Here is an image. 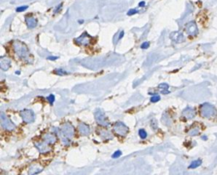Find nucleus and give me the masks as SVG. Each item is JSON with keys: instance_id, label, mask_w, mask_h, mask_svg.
I'll list each match as a JSON object with an SVG mask.
<instances>
[{"instance_id": "f257e3e1", "label": "nucleus", "mask_w": 217, "mask_h": 175, "mask_svg": "<svg viewBox=\"0 0 217 175\" xmlns=\"http://www.w3.org/2000/svg\"><path fill=\"white\" fill-rule=\"evenodd\" d=\"M13 48L16 55L22 60H27L29 58V50L24 43L19 40H16L13 42Z\"/></svg>"}, {"instance_id": "f03ea898", "label": "nucleus", "mask_w": 217, "mask_h": 175, "mask_svg": "<svg viewBox=\"0 0 217 175\" xmlns=\"http://www.w3.org/2000/svg\"><path fill=\"white\" fill-rule=\"evenodd\" d=\"M199 114L203 118L211 119L217 115V110L210 103H203L199 108Z\"/></svg>"}, {"instance_id": "7ed1b4c3", "label": "nucleus", "mask_w": 217, "mask_h": 175, "mask_svg": "<svg viewBox=\"0 0 217 175\" xmlns=\"http://www.w3.org/2000/svg\"><path fill=\"white\" fill-rule=\"evenodd\" d=\"M57 133H58L60 138H62V137H66V138H73V136H74V127L69 122L64 123V125L61 127L60 130L59 131L57 130Z\"/></svg>"}, {"instance_id": "20e7f679", "label": "nucleus", "mask_w": 217, "mask_h": 175, "mask_svg": "<svg viewBox=\"0 0 217 175\" xmlns=\"http://www.w3.org/2000/svg\"><path fill=\"white\" fill-rule=\"evenodd\" d=\"M94 117H95L96 121L98 125L103 126V127H108L109 126L110 123L106 118L105 114L104 113L102 109H96L95 113H94Z\"/></svg>"}, {"instance_id": "39448f33", "label": "nucleus", "mask_w": 217, "mask_h": 175, "mask_svg": "<svg viewBox=\"0 0 217 175\" xmlns=\"http://www.w3.org/2000/svg\"><path fill=\"white\" fill-rule=\"evenodd\" d=\"M1 127L9 131H13L16 129V125L11 121V120L6 116V115L4 112H1Z\"/></svg>"}, {"instance_id": "423d86ee", "label": "nucleus", "mask_w": 217, "mask_h": 175, "mask_svg": "<svg viewBox=\"0 0 217 175\" xmlns=\"http://www.w3.org/2000/svg\"><path fill=\"white\" fill-rule=\"evenodd\" d=\"M185 30L186 33L191 36V37H194L197 35L198 33V27L197 26V23L195 21H189L188 23L185 24Z\"/></svg>"}, {"instance_id": "0eeeda50", "label": "nucleus", "mask_w": 217, "mask_h": 175, "mask_svg": "<svg viewBox=\"0 0 217 175\" xmlns=\"http://www.w3.org/2000/svg\"><path fill=\"white\" fill-rule=\"evenodd\" d=\"M20 115L23 121H25L26 123H32L35 120V115L31 109H23L21 111Z\"/></svg>"}, {"instance_id": "6e6552de", "label": "nucleus", "mask_w": 217, "mask_h": 175, "mask_svg": "<svg viewBox=\"0 0 217 175\" xmlns=\"http://www.w3.org/2000/svg\"><path fill=\"white\" fill-rule=\"evenodd\" d=\"M114 131L120 136H126L128 132V127L122 121H116L114 125Z\"/></svg>"}, {"instance_id": "1a4fd4ad", "label": "nucleus", "mask_w": 217, "mask_h": 175, "mask_svg": "<svg viewBox=\"0 0 217 175\" xmlns=\"http://www.w3.org/2000/svg\"><path fill=\"white\" fill-rule=\"evenodd\" d=\"M91 37L87 33V32H83L79 38H75V43L79 45H88L91 42Z\"/></svg>"}, {"instance_id": "9d476101", "label": "nucleus", "mask_w": 217, "mask_h": 175, "mask_svg": "<svg viewBox=\"0 0 217 175\" xmlns=\"http://www.w3.org/2000/svg\"><path fill=\"white\" fill-rule=\"evenodd\" d=\"M170 39L174 42L177 43V44H180L185 41V37H184V34L181 32H178V31H175L170 33L169 35Z\"/></svg>"}, {"instance_id": "9b49d317", "label": "nucleus", "mask_w": 217, "mask_h": 175, "mask_svg": "<svg viewBox=\"0 0 217 175\" xmlns=\"http://www.w3.org/2000/svg\"><path fill=\"white\" fill-rule=\"evenodd\" d=\"M196 115V111L193 108L191 107H187L182 111V116L185 118V120H191Z\"/></svg>"}, {"instance_id": "f8f14e48", "label": "nucleus", "mask_w": 217, "mask_h": 175, "mask_svg": "<svg viewBox=\"0 0 217 175\" xmlns=\"http://www.w3.org/2000/svg\"><path fill=\"white\" fill-rule=\"evenodd\" d=\"M35 146L37 147L39 151L41 154H45V153H47L49 151H51V148H50L49 144L46 142H45V141L39 142V143H35Z\"/></svg>"}, {"instance_id": "ddd939ff", "label": "nucleus", "mask_w": 217, "mask_h": 175, "mask_svg": "<svg viewBox=\"0 0 217 175\" xmlns=\"http://www.w3.org/2000/svg\"><path fill=\"white\" fill-rule=\"evenodd\" d=\"M78 128H79V133L82 135V136H87L89 133H90V127L85 124L83 122L79 123V126H78Z\"/></svg>"}, {"instance_id": "4468645a", "label": "nucleus", "mask_w": 217, "mask_h": 175, "mask_svg": "<svg viewBox=\"0 0 217 175\" xmlns=\"http://www.w3.org/2000/svg\"><path fill=\"white\" fill-rule=\"evenodd\" d=\"M43 139L45 142H46L48 144H53L57 142V137L53 134V133H48V134H45L44 137H43Z\"/></svg>"}, {"instance_id": "2eb2a0df", "label": "nucleus", "mask_w": 217, "mask_h": 175, "mask_svg": "<svg viewBox=\"0 0 217 175\" xmlns=\"http://www.w3.org/2000/svg\"><path fill=\"white\" fill-rule=\"evenodd\" d=\"M0 67L3 71H7L11 67V60L7 57H2L0 61Z\"/></svg>"}, {"instance_id": "dca6fc26", "label": "nucleus", "mask_w": 217, "mask_h": 175, "mask_svg": "<svg viewBox=\"0 0 217 175\" xmlns=\"http://www.w3.org/2000/svg\"><path fill=\"white\" fill-rule=\"evenodd\" d=\"M43 167L39 165H33L30 167L29 171H28V175H35L42 172Z\"/></svg>"}, {"instance_id": "f3484780", "label": "nucleus", "mask_w": 217, "mask_h": 175, "mask_svg": "<svg viewBox=\"0 0 217 175\" xmlns=\"http://www.w3.org/2000/svg\"><path fill=\"white\" fill-rule=\"evenodd\" d=\"M25 21H26V26L29 28H34L37 26V20L33 16H26Z\"/></svg>"}, {"instance_id": "a211bd4d", "label": "nucleus", "mask_w": 217, "mask_h": 175, "mask_svg": "<svg viewBox=\"0 0 217 175\" xmlns=\"http://www.w3.org/2000/svg\"><path fill=\"white\" fill-rule=\"evenodd\" d=\"M201 133V127H193L188 131V135H190L191 137L199 135Z\"/></svg>"}, {"instance_id": "6ab92c4d", "label": "nucleus", "mask_w": 217, "mask_h": 175, "mask_svg": "<svg viewBox=\"0 0 217 175\" xmlns=\"http://www.w3.org/2000/svg\"><path fill=\"white\" fill-rule=\"evenodd\" d=\"M162 121L166 126H170L172 124V119H171V117L169 116V114L164 113L163 117H162Z\"/></svg>"}, {"instance_id": "aec40b11", "label": "nucleus", "mask_w": 217, "mask_h": 175, "mask_svg": "<svg viewBox=\"0 0 217 175\" xmlns=\"http://www.w3.org/2000/svg\"><path fill=\"white\" fill-rule=\"evenodd\" d=\"M158 88L161 90V92L163 94H169V85H168L167 83H162L158 85Z\"/></svg>"}, {"instance_id": "412c9836", "label": "nucleus", "mask_w": 217, "mask_h": 175, "mask_svg": "<svg viewBox=\"0 0 217 175\" xmlns=\"http://www.w3.org/2000/svg\"><path fill=\"white\" fill-rule=\"evenodd\" d=\"M99 134L102 138L105 140H108V139H111L112 138V135L111 133H110L109 131H106V130H102L99 132Z\"/></svg>"}, {"instance_id": "4be33fe9", "label": "nucleus", "mask_w": 217, "mask_h": 175, "mask_svg": "<svg viewBox=\"0 0 217 175\" xmlns=\"http://www.w3.org/2000/svg\"><path fill=\"white\" fill-rule=\"evenodd\" d=\"M201 164H202V160H200V159L195 160V161H193L191 164H190V166H189V168H191V169H194V168L198 167L199 166H201Z\"/></svg>"}, {"instance_id": "5701e85b", "label": "nucleus", "mask_w": 217, "mask_h": 175, "mask_svg": "<svg viewBox=\"0 0 217 175\" xmlns=\"http://www.w3.org/2000/svg\"><path fill=\"white\" fill-rule=\"evenodd\" d=\"M138 135H139V137L142 138V139H144V138H146V137H147V133H146L144 129H139V130H138Z\"/></svg>"}, {"instance_id": "b1692460", "label": "nucleus", "mask_w": 217, "mask_h": 175, "mask_svg": "<svg viewBox=\"0 0 217 175\" xmlns=\"http://www.w3.org/2000/svg\"><path fill=\"white\" fill-rule=\"evenodd\" d=\"M55 73L58 75H64V74H68V73L66 71H64L63 69H57L55 70Z\"/></svg>"}, {"instance_id": "393cba45", "label": "nucleus", "mask_w": 217, "mask_h": 175, "mask_svg": "<svg viewBox=\"0 0 217 175\" xmlns=\"http://www.w3.org/2000/svg\"><path fill=\"white\" fill-rule=\"evenodd\" d=\"M160 99H161L160 96L157 95V94H155V95L152 96V97L150 98V101L152 102V103H157V102L160 101Z\"/></svg>"}, {"instance_id": "a878e982", "label": "nucleus", "mask_w": 217, "mask_h": 175, "mask_svg": "<svg viewBox=\"0 0 217 175\" xmlns=\"http://www.w3.org/2000/svg\"><path fill=\"white\" fill-rule=\"evenodd\" d=\"M121 155H122V151H121V150H116L114 154L112 155V158L116 159L118 157H120Z\"/></svg>"}, {"instance_id": "bb28decb", "label": "nucleus", "mask_w": 217, "mask_h": 175, "mask_svg": "<svg viewBox=\"0 0 217 175\" xmlns=\"http://www.w3.org/2000/svg\"><path fill=\"white\" fill-rule=\"evenodd\" d=\"M27 8H28V6H26V5L17 7V8H16V12H22V11H26Z\"/></svg>"}, {"instance_id": "cd10ccee", "label": "nucleus", "mask_w": 217, "mask_h": 175, "mask_svg": "<svg viewBox=\"0 0 217 175\" xmlns=\"http://www.w3.org/2000/svg\"><path fill=\"white\" fill-rule=\"evenodd\" d=\"M47 100L50 102V103H51V104H53V103H54V101H55V96L53 95V94H51L50 96H48Z\"/></svg>"}, {"instance_id": "c85d7f7f", "label": "nucleus", "mask_w": 217, "mask_h": 175, "mask_svg": "<svg viewBox=\"0 0 217 175\" xmlns=\"http://www.w3.org/2000/svg\"><path fill=\"white\" fill-rule=\"evenodd\" d=\"M150 46V44H149V42H144L142 45H141V49H143V50H144V49H147V48Z\"/></svg>"}, {"instance_id": "c756f323", "label": "nucleus", "mask_w": 217, "mask_h": 175, "mask_svg": "<svg viewBox=\"0 0 217 175\" xmlns=\"http://www.w3.org/2000/svg\"><path fill=\"white\" fill-rule=\"evenodd\" d=\"M137 12H138L137 10H135V9H132V10H130V11L127 12V15H128V16H132V15L136 14Z\"/></svg>"}, {"instance_id": "7c9ffc66", "label": "nucleus", "mask_w": 217, "mask_h": 175, "mask_svg": "<svg viewBox=\"0 0 217 175\" xmlns=\"http://www.w3.org/2000/svg\"><path fill=\"white\" fill-rule=\"evenodd\" d=\"M151 127H152L154 129H157V123L156 121V120H152V121H151Z\"/></svg>"}, {"instance_id": "2f4dec72", "label": "nucleus", "mask_w": 217, "mask_h": 175, "mask_svg": "<svg viewBox=\"0 0 217 175\" xmlns=\"http://www.w3.org/2000/svg\"><path fill=\"white\" fill-rule=\"evenodd\" d=\"M57 58H58L57 57H47L48 60H51V61H55Z\"/></svg>"}, {"instance_id": "473e14b6", "label": "nucleus", "mask_w": 217, "mask_h": 175, "mask_svg": "<svg viewBox=\"0 0 217 175\" xmlns=\"http://www.w3.org/2000/svg\"><path fill=\"white\" fill-rule=\"evenodd\" d=\"M123 36H124V31H122V32H120V35H119V37H118V39H117V40H120Z\"/></svg>"}, {"instance_id": "72a5a7b5", "label": "nucleus", "mask_w": 217, "mask_h": 175, "mask_svg": "<svg viewBox=\"0 0 217 175\" xmlns=\"http://www.w3.org/2000/svg\"><path fill=\"white\" fill-rule=\"evenodd\" d=\"M62 6H63V5H62V4H61V5H59L58 8H57V9H56V10H55V11H54V12H55V13H57V12H58L59 10H60V9H61V8H62Z\"/></svg>"}, {"instance_id": "f704fd0d", "label": "nucleus", "mask_w": 217, "mask_h": 175, "mask_svg": "<svg viewBox=\"0 0 217 175\" xmlns=\"http://www.w3.org/2000/svg\"><path fill=\"white\" fill-rule=\"evenodd\" d=\"M145 5V3L142 1V2H140L139 4H138V7H144V6Z\"/></svg>"}, {"instance_id": "c9c22d12", "label": "nucleus", "mask_w": 217, "mask_h": 175, "mask_svg": "<svg viewBox=\"0 0 217 175\" xmlns=\"http://www.w3.org/2000/svg\"><path fill=\"white\" fill-rule=\"evenodd\" d=\"M207 138H207L206 136H203V137H202V139H203V140H207Z\"/></svg>"}, {"instance_id": "e433bc0d", "label": "nucleus", "mask_w": 217, "mask_h": 175, "mask_svg": "<svg viewBox=\"0 0 217 175\" xmlns=\"http://www.w3.org/2000/svg\"><path fill=\"white\" fill-rule=\"evenodd\" d=\"M16 74L19 75V74H20V71H17V72H16Z\"/></svg>"}]
</instances>
